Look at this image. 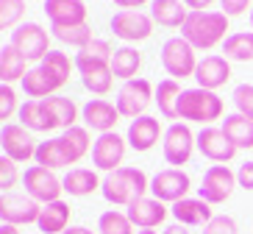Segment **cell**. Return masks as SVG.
<instances>
[{"label": "cell", "mask_w": 253, "mask_h": 234, "mask_svg": "<svg viewBox=\"0 0 253 234\" xmlns=\"http://www.w3.org/2000/svg\"><path fill=\"white\" fill-rule=\"evenodd\" d=\"M228 31V17L223 11H189L181 37L195 47V50H211L220 42H225Z\"/></svg>", "instance_id": "1"}, {"label": "cell", "mask_w": 253, "mask_h": 234, "mask_svg": "<svg viewBox=\"0 0 253 234\" xmlns=\"http://www.w3.org/2000/svg\"><path fill=\"white\" fill-rule=\"evenodd\" d=\"M150 189V179L145 176V170L139 167H120L114 173H109L100 184V192L109 204L114 206H128L136 198H145V192Z\"/></svg>", "instance_id": "2"}, {"label": "cell", "mask_w": 253, "mask_h": 234, "mask_svg": "<svg viewBox=\"0 0 253 234\" xmlns=\"http://www.w3.org/2000/svg\"><path fill=\"white\" fill-rule=\"evenodd\" d=\"M178 120L189 123H203V129L211 126L214 120L223 117V98L211 90L195 87V90H184L178 98Z\"/></svg>", "instance_id": "3"}, {"label": "cell", "mask_w": 253, "mask_h": 234, "mask_svg": "<svg viewBox=\"0 0 253 234\" xmlns=\"http://www.w3.org/2000/svg\"><path fill=\"white\" fill-rule=\"evenodd\" d=\"M156 100V90L148 78H134V81H126L123 90L117 92V112L120 117H145V109Z\"/></svg>", "instance_id": "4"}, {"label": "cell", "mask_w": 253, "mask_h": 234, "mask_svg": "<svg viewBox=\"0 0 253 234\" xmlns=\"http://www.w3.org/2000/svg\"><path fill=\"white\" fill-rule=\"evenodd\" d=\"M42 215V204L34 201L28 192H0V223L28 226L37 223Z\"/></svg>", "instance_id": "5"}, {"label": "cell", "mask_w": 253, "mask_h": 234, "mask_svg": "<svg viewBox=\"0 0 253 234\" xmlns=\"http://www.w3.org/2000/svg\"><path fill=\"white\" fill-rule=\"evenodd\" d=\"M11 47L25 61H42L50 53V39L39 23H23L20 28L11 31Z\"/></svg>", "instance_id": "6"}, {"label": "cell", "mask_w": 253, "mask_h": 234, "mask_svg": "<svg viewBox=\"0 0 253 234\" xmlns=\"http://www.w3.org/2000/svg\"><path fill=\"white\" fill-rule=\"evenodd\" d=\"M162 64L172 78H189L198 70V56L195 47L186 42L184 37H172L164 42L162 47Z\"/></svg>", "instance_id": "7"}, {"label": "cell", "mask_w": 253, "mask_h": 234, "mask_svg": "<svg viewBox=\"0 0 253 234\" xmlns=\"http://www.w3.org/2000/svg\"><path fill=\"white\" fill-rule=\"evenodd\" d=\"M75 67H78L84 87H86L89 92L106 95V92L112 90L114 73H112V61L109 59H97V56H92V53L81 50L78 56H75Z\"/></svg>", "instance_id": "8"}, {"label": "cell", "mask_w": 253, "mask_h": 234, "mask_svg": "<svg viewBox=\"0 0 253 234\" xmlns=\"http://www.w3.org/2000/svg\"><path fill=\"white\" fill-rule=\"evenodd\" d=\"M23 184H25V192H28L34 201H39V204H53V201H61V192H64V184H61V179L53 170H47V167H28L23 176Z\"/></svg>", "instance_id": "9"}, {"label": "cell", "mask_w": 253, "mask_h": 234, "mask_svg": "<svg viewBox=\"0 0 253 234\" xmlns=\"http://www.w3.org/2000/svg\"><path fill=\"white\" fill-rule=\"evenodd\" d=\"M192 189V179L178 170V167H167V170H159L153 179H150V192L153 198H159L162 204H178L184 201L186 192Z\"/></svg>", "instance_id": "10"}, {"label": "cell", "mask_w": 253, "mask_h": 234, "mask_svg": "<svg viewBox=\"0 0 253 234\" xmlns=\"http://www.w3.org/2000/svg\"><path fill=\"white\" fill-rule=\"evenodd\" d=\"M195 140L198 137L192 134V129L186 123H172L170 129L164 131V159H167V165L181 170L192 159V151L198 148Z\"/></svg>", "instance_id": "11"}, {"label": "cell", "mask_w": 253, "mask_h": 234, "mask_svg": "<svg viewBox=\"0 0 253 234\" xmlns=\"http://www.w3.org/2000/svg\"><path fill=\"white\" fill-rule=\"evenodd\" d=\"M0 145H3V156H8L11 162H28L37 156L39 142L31 137V131L20 123H6L0 131Z\"/></svg>", "instance_id": "12"}, {"label": "cell", "mask_w": 253, "mask_h": 234, "mask_svg": "<svg viewBox=\"0 0 253 234\" xmlns=\"http://www.w3.org/2000/svg\"><path fill=\"white\" fill-rule=\"evenodd\" d=\"M237 187V173H231L228 165H211L203 173V184H201V198L206 204L217 206L225 204Z\"/></svg>", "instance_id": "13"}, {"label": "cell", "mask_w": 253, "mask_h": 234, "mask_svg": "<svg viewBox=\"0 0 253 234\" xmlns=\"http://www.w3.org/2000/svg\"><path fill=\"white\" fill-rule=\"evenodd\" d=\"M126 142L117 131H109V134H100L92 145V165L97 170H106V173H114L123 167V159H126Z\"/></svg>", "instance_id": "14"}, {"label": "cell", "mask_w": 253, "mask_h": 234, "mask_svg": "<svg viewBox=\"0 0 253 234\" xmlns=\"http://www.w3.org/2000/svg\"><path fill=\"white\" fill-rule=\"evenodd\" d=\"M112 31L123 42H142L153 34V17L142 11H117L112 17Z\"/></svg>", "instance_id": "15"}, {"label": "cell", "mask_w": 253, "mask_h": 234, "mask_svg": "<svg viewBox=\"0 0 253 234\" xmlns=\"http://www.w3.org/2000/svg\"><path fill=\"white\" fill-rule=\"evenodd\" d=\"M195 142H198V151H201L206 159L217 162V165L231 162V159L237 156V145L231 142L228 137H225V131L217 129V126H206V129L198 134Z\"/></svg>", "instance_id": "16"}, {"label": "cell", "mask_w": 253, "mask_h": 234, "mask_svg": "<svg viewBox=\"0 0 253 234\" xmlns=\"http://www.w3.org/2000/svg\"><path fill=\"white\" fill-rule=\"evenodd\" d=\"M42 106V114H45V126L47 131H56V129H73L75 120H78V106L73 103V98H45L39 100Z\"/></svg>", "instance_id": "17"}, {"label": "cell", "mask_w": 253, "mask_h": 234, "mask_svg": "<svg viewBox=\"0 0 253 234\" xmlns=\"http://www.w3.org/2000/svg\"><path fill=\"white\" fill-rule=\"evenodd\" d=\"M128 220L134 223L136 229H156L164 223V218L170 215V209L159 201V198H136L134 204H128Z\"/></svg>", "instance_id": "18"}, {"label": "cell", "mask_w": 253, "mask_h": 234, "mask_svg": "<svg viewBox=\"0 0 253 234\" xmlns=\"http://www.w3.org/2000/svg\"><path fill=\"white\" fill-rule=\"evenodd\" d=\"M81 117L86 123V129L92 131H100V134H109V131L117 129L120 123V112H117V103H109L103 98H95L81 109Z\"/></svg>", "instance_id": "19"}, {"label": "cell", "mask_w": 253, "mask_h": 234, "mask_svg": "<svg viewBox=\"0 0 253 234\" xmlns=\"http://www.w3.org/2000/svg\"><path fill=\"white\" fill-rule=\"evenodd\" d=\"M45 14L50 25L70 28V25H86V6L84 0H45Z\"/></svg>", "instance_id": "20"}, {"label": "cell", "mask_w": 253, "mask_h": 234, "mask_svg": "<svg viewBox=\"0 0 253 234\" xmlns=\"http://www.w3.org/2000/svg\"><path fill=\"white\" fill-rule=\"evenodd\" d=\"M195 78H198V87L203 90H220L225 81L231 78V64L225 56H203L198 61V70H195Z\"/></svg>", "instance_id": "21"}, {"label": "cell", "mask_w": 253, "mask_h": 234, "mask_svg": "<svg viewBox=\"0 0 253 234\" xmlns=\"http://www.w3.org/2000/svg\"><path fill=\"white\" fill-rule=\"evenodd\" d=\"M159 137H162V123H159V117L145 114V117L131 120V126H128V145L139 153L150 151L159 142Z\"/></svg>", "instance_id": "22"}, {"label": "cell", "mask_w": 253, "mask_h": 234, "mask_svg": "<svg viewBox=\"0 0 253 234\" xmlns=\"http://www.w3.org/2000/svg\"><path fill=\"white\" fill-rule=\"evenodd\" d=\"M211 204H206L203 198H184V201H178V204H172V218H175V223H181V226H206L209 220L214 218L211 215V209H209Z\"/></svg>", "instance_id": "23"}, {"label": "cell", "mask_w": 253, "mask_h": 234, "mask_svg": "<svg viewBox=\"0 0 253 234\" xmlns=\"http://www.w3.org/2000/svg\"><path fill=\"white\" fill-rule=\"evenodd\" d=\"M150 17H153V23L164 25V28H184L189 8L181 0H153L150 3Z\"/></svg>", "instance_id": "24"}, {"label": "cell", "mask_w": 253, "mask_h": 234, "mask_svg": "<svg viewBox=\"0 0 253 234\" xmlns=\"http://www.w3.org/2000/svg\"><path fill=\"white\" fill-rule=\"evenodd\" d=\"M37 226L42 234H64L70 229V204L64 201H53V204L42 206Z\"/></svg>", "instance_id": "25"}, {"label": "cell", "mask_w": 253, "mask_h": 234, "mask_svg": "<svg viewBox=\"0 0 253 234\" xmlns=\"http://www.w3.org/2000/svg\"><path fill=\"white\" fill-rule=\"evenodd\" d=\"M61 184H64V192H70L73 198H84V195H92L95 189H100V179H97L95 170H89V167H73L64 179H61Z\"/></svg>", "instance_id": "26"}, {"label": "cell", "mask_w": 253, "mask_h": 234, "mask_svg": "<svg viewBox=\"0 0 253 234\" xmlns=\"http://www.w3.org/2000/svg\"><path fill=\"white\" fill-rule=\"evenodd\" d=\"M75 61H70L67 53H59V50H50L45 59L39 61V70L47 76L53 90H61L64 84L70 81V70H73Z\"/></svg>", "instance_id": "27"}, {"label": "cell", "mask_w": 253, "mask_h": 234, "mask_svg": "<svg viewBox=\"0 0 253 234\" xmlns=\"http://www.w3.org/2000/svg\"><path fill=\"white\" fill-rule=\"evenodd\" d=\"M61 142V151H64V156H67L70 165H78L86 153H89V131L81 129V126H73V129H67L64 134L59 137Z\"/></svg>", "instance_id": "28"}, {"label": "cell", "mask_w": 253, "mask_h": 234, "mask_svg": "<svg viewBox=\"0 0 253 234\" xmlns=\"http://www.w3.org/2000/svg\"><path fill=\"white\" fill-rule=\"evenodd\" d=\"M142 67V53L136 47H117L112 56V73L114 78H123V81H134L139 76Z\"/></svg>", "instance_id": "29"}, {"label": "cell", "mask_w": 253, "mask_h": 234, "mask_svg": "<svg viewBox=\"0 0 253 234\" xmlns=\"http://www.w3.org/2000/svg\"><path fill=\"white\" fill-rule=\"evenodd\" d=\"M220 129L225 131V137H228L231 142L237 145V151L239 148H245V151L253 148V120H248L242 114H228Z\"/></svg>", "instance_id": "30"}, {"label": "cell", "mask_w": 253, "mask_h": 234, "mask_svg": "<svg viewBox=\"0 0 253 234\" xmlns=\"http://www.w3.org/2000/svg\"><path fill=\"white\" fill-rule=\"evenodd\" d=\"M181 87L175 78H164V81H159L156 87V103H159V112H162V117H167V120H178V98H181Z\"/></svg>", "instance_id": "31"}, {"label": "cell", "mask_w": 253, "mask_h": 234, "mask_svg": "<svg viewBox=\"0 0 253 234\" xmlns=\"http://www.w3.org/2000/svg\"><path fill=\"white\" fill-rule=\"evenodd\" d=\"M25 64H28V61H25L11 45H6L3 50H0V84L23 81L25 73H28Z\"/></svg>", "instance_id": "32"}, {"label": "cell", "mask_w": 253, "mask_h": 234, "mask_svg": "<svg viewBox=\"0 0 253 234\" xmlns=\"http://www.w3.org/2000/svg\"><path fill=\"white\" fill-rule=\"evenodd\" d=\"M223 53L228 61H253V31L231 34L223 42Z\"/></svg>", "instance_id": "33"}, {"label": "cell", "mask_w": 253, "mask_h": 234, "mask_svg": "<svg viewBox=\"0 0 253 234\" xmlns=\"http://www.w3.org/2000/svg\"><path fill=\"white\" fill-rule=\"evenodd\" d=\"M37 165L39 167H47V170H59V167H70L67 156H64V151H61V142L59 137L56 140H47V142H39L37 148Z\"/></svg>", "instance_id": "34"}, {"label": "cell", "mask_w": 253, "mask_h": 234, "mask_svg": "<svg viewBox=\"0 0 253 234\" xmlns=\"http://www.w3.org/2000/svg\"><path fill=\"white\" fill-rule=\"evenodd\" d=\"M23 90H25V95H28L31 100H45V98H50L53 92H56L50 87V81H47V76L39 67H34V70H28V73H25Z\"/></svg>", "instance_id": "35"}, {"label": "cell", "mask_w": 253, "mask_h": 234, "mask_svg": "<svg viewBox=\"0 0 253 234\" xmlns=\"http://www.w3.org/2000/svg\"><path fill=\"white\" fill-rule=\"evenodd\" d=\"M97 232L100 234H136L134 232V223L128 220L126 212H117V209H109L100 215L97 220Z\"/></svg>", "instance_id": "36"}, {"label": "cell", "mask_w": 253, "mask_h": 234, "mask_svg": "<svg viewBox=\"0 0 253 234\" xmlns=\"http://www.w3.org/2000/svg\"><path fill=\"white\" fill-rule=\"evenodd\" d=\"M53 37L59 39V42H64V45H73V47H86L92 42V28L89 25H70V28H59V25H53Z\"/></svg>", "instance_id": "37"}, {"label": "cell", "mask_w": 253, "mask_h": 234, "mask_svg": "<svg viewBox=\"0 0 253 234\" xmlns=\"http://www.w3.org/2000/svg\"><path fill=\"white\" fill-rule=\"evenodd\" d=\"M25 17V0H0V34L8 28H20Z\"/></svg>", "instance_id": "38"}, {"label": "cell", "mask_w": 253, "mask_h": 234, "mask_svg": "<svg viewBox=\"0 0 253 234\" xmlns=\"http://www.w3.org/2000/svg\"><path fill=\"white\" fill-rule=\"evenodd\" d=\"M20 126H25L28 131H47L45 114H42L39 100H25V103L20 106Z\"/></svg>", "instance_id": "39"}, {"label": "cell", "mask_w": 253, "mask_h": 234, "mask_svg": "<svg viewBox=\"0 0 253 234\" xmlns=\"http://www.w3.org/2000/svg\"><path fill=\"white\" fill-rule=\"evenodd\" d=\"M14 114H20L14 87H11V84H0V123H3V120H11Z\"/></svg>", "instance_id": "40"}, {"label": "cell", "mask_w": 253, "mask_h": 234, "mask_svg": "<svg viewBox=\"0 0 253 234\" xmlns=\"http://www.w3.org/2000/svg\"><path fill=\"white\" fill-rule=\"evenodd\" d=\"M234 103H237V114L253 120V84H239L234 90Z\"/></svg>", "instance_id": "41"}, {"label": "cell", "mask_w": 253, "mask_h": 234, "mask_svg": "<svg viewBox=\"0 0 253 234\" xmlns=\"http://www.w3.org/2000/svg\"><path fill=\"white\" fill-rule=\"evenodd\" d=\"M20 182V170L17 162H11L8 156H0V192H11Z\"/></svg>", "instance_id": "42"}, {"label": "cell", "mask_w": 253, "mask_h": 234, "mask_svg": "<svg viewBox=\"0 0 253 234\" xmlns=\"http://www.w3.org/2000/svg\"><path fill=\"white\" fill-rule=\"evenodd\" d=\"M203 234H239V229H237V220L234 218H228V215H214L203 226Z\"/></svg>", "instance_id": "43"}, {"label": "cell", "mask_w": 253, "mask_h": 234, "mask_svg": "<svg viewBox=\"0 0 253 234\" xmlns=\"http://www.w3.org/2000/svg\"><path fill=\"white\" fill-rule=\"evenodd\" d=\"M86 53H92V56H97V59H109L112 61V56H114V50H112V45L106 42V39H92L89 45L84 47Z\"/></svg>", "instance_id": "44"}, {"label": "cell", "mask_w": 253, "mask_h": 234, "mask_svg": "<svg viewBox=\"0 0 253 234\" xmlns=\"http://www.w3.org/2000/svg\"><path fill=\"white\" fill-rule=\"evenodd\" d=\"M237 184L248 192H253V162H242L237 170Z\"/></svg>", "instance_id": "45"}, {"label": "cell", "mask_w": 253, "mask_h": 234, "mask_svg": "<svg viewBox=\"0 0 253 234\" xmlns=\"http://www.w3.org/2000/svg\"><path fill=\"white\" fill-rule=\"evenodd\" d=\"M220 6H223L225 17H239V14H245L248 11L251 0H220Z\"/></svg>", "instance_id": "46"}, {"label": "cell", "mask_w": 253, "mask_h": 234, "mask_svg": "<svg viewBox=\"0 0 253 234\" xmlns=\"http://www.w3.org/2000/svg\"><path fill=\"white\" fill-rule=\"evenodd\" d=\"M145 3H153V0H114V6H120L123 11H136V8H142Z\"/></svg>", "instance_id": "47"}, {"label": "cell", "mask_w": 253, "mask_h": 234, "mask_svg": "<svg viewBox=\"0 0 253 234\" xmlns=\"http://www.w3.org/2000/svg\"><path fill=\"white\" fill-rule=\"evenodd\" d=\"M211 3H214V0H184V6L189 8V11H206Z\"/></svg>", "instance_id": "48"}, {"label": "cell", "mask_w": 253, "mask_h": 234, "mask_svg": "<svg viewBox=\"0 0 253 234\" xmlns=\"http://www.w3.org/2000/svg\"><path fill=\"white\" fill-rule=\"evenodd\" d=\"M164 234H192L186 226H181V223H172V226H167L164 229Z\"/></svg>", "instance_id": "49"}, {"label": "cell", "mask_w": 253, "mask_h": 234, "mask_svg": "<svg viewBox=\"0 0 253 234\" xmlns=\"http://www.w3.org/2000/svg\"><path fill=\"white\" fill-rule=\"evenodd\" d=\"M0 234H23L20 226H11V223H0Z\"/></svg>", "instance_id": "50"}, {"label": "cell", "mask_w": 253, "mask_h": 234, "mask_svg": "<svg viewBox=\"0 0 253 234\" xmlns=\"http://www.w3.org/2000/svg\"><path fill=\"white\" fill-rule=\"evenodd\" d=\"M64 234H95V232H89L86 226H70Z\"/></svg>", "instance_id": "51"}, {"label": "cell", "mask_w": 253, "mask_h": 234, "mask_svg": "<svg viewBox=\"0 0 253 234\" xmlns=\"http://www.w3.org/2000/svg\"><path fill=\"white\" fill-rule=\"evenodd\" d=\"M136 234H156V232H153V229H139Z\"/></svg>", "instance_id": "52"}, {"label": "cell", "mask_w": 253, "mask_h": 234, "mask_svg": "<svg viewBox=\"0 0 253 234\" xmlns=\"http://www.w3.org/2000/svg\"><path fill=\"white\" fill-rule=\"evenodd\" d=\"M251 28H253V11H251Z\"/></svg>", "instance_id": "53"}]
</instances>
